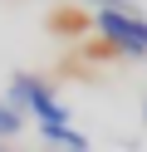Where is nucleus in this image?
<instances>
[{"label": "nucleus", "instance_id": "nucleus-1", "mask_svg": "<svg viewBox=\"0 0 147 152\" xmlns=\"http://www.w3.org/2000/svg\"><path fill=\"white\" fill-rule=\"evenodd\" d=\"M5 103H10V108H20V113H34L39 128H64V123H69V108L59 103V93L49 88L44 79H34V74H15V79H10Z\"/></svg>", "mask_w": 147, "mask_h": 152}, {"label": "nucleus", "instance_id": "nucleus-2", "mask_svg": "<svg viewBox=\"0 0 147 152\" xmlns=\"http://www.w3.org/2000/svg\"><path fill=\"white\" fill-rule=\"evenodd\" d=\"M93 30L127 59H147V15L142 10H93Z\"/></svg>", "mask_w": 147, "mask_h": 152}, {"label": "nucleus", "instance_id": "nucleus-3", "mask_svg": "<svg viewBox=\"0 0 147 152\" xmlns=\"http://www.w3.org/2000/svg\"><path fill=\"white\" fill-rule=\"evenodd\" d=\"M39 132H44L49 147H64V152H88V147H93V142H88L78 128H69V123H64V128H39Z\"/></svg>", "mask_w": 147, "mask_h": 152}, {"label": "nucleus", "instance_id": "nucleus-4", "mask_svg": "<svg viewBox=\"0 0 147 152\" xmlns=\"http://www.w3.org/2000/svg\"><path fill=\"white\" fill-rule=\"evenodd\" d=\"M20 123H25V113H20V108H10V103L0 98V142H10V137H15V132H20Z\"/></svg>", "mask_w": 147, "mask_h": 152}, {"label": "nucleus", "instance_id": "nucleus-5", "mask_svg": "<svg viewBox=\"0 0 147 152\" xmlns=\"http://www.w3.org/2000/svg\"><path fill=\"white\" fill-rule=\"evenodd\" d=\"M83 25H93V20H78L74 10H54L49 15V30L54 34H74V30H83Z\"/></svg>", "mask_w": 147, "mask_h": 152}, {"label": "nucleus", "instance_id": "nucleus-6", "mask_svg": "<svg viewBox=\"0 0 147 152\" xmlns=\"http://www.w3.org/2000/svg\"><path fill=\"white\" fill-rule=\"evenodd\" d=\"M0 152H10V142H0Z\"/></svg>", "mask_w": 147, "mask_h": 152}, {"label": "nucleus", "instance_id": "nucleus-7", "mask_svg": "<svg viewBox=\"0 0 147 152\" xmlns=\"http://www.w3.org/2000/svg\"><path fill=\"white\" fill-rule=\"evenodd\" d=\"M142 118H147V103H142Z\"/></svg>", "mask_w": 147, "mask_h": 152}]
</instances>
